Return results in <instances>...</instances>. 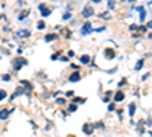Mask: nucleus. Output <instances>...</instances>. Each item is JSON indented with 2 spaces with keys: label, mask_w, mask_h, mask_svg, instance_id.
<instances>
[{
  "label": "nucleus",
  "mask_w": 152,
  "mask_h": 137,
  "mask_svg": "<svg viewBox=\"0 0 152 137\" xmlns=\"http://www.w3.org/2000/svg\"><path fill=\"white\" fill-rule=\"evenodd\" d=\"M28 64H29V61L26 60L24 56H15V58H12V61H11V67L14 72H20V70Z\"/></svg>",
  "instance_id": "nucleus-1"
},
{
  "label": "nucleus",
  "mask_w": 152,
  "mask_h": 137,
  "mask_svg": "<svg viewBox=\"0 0 152 137\" xmlns=\"http://www.w3.org/2000/svg\"><path fill=\"white\" fill-rule=\"evenodd\" d=\"M79 32H81V35H82V37H87V35L93 34V32H95V28H93V23H91L90 20H87L85 23H84V24L81 26V30H79Z\"/></svg>",
  "instance_id": "nucleus-2"
},
{
  "label": "nucleus",
  "mask_w": 152,
  "mask_h": 137,
  "mask_svg": "<svg viewBox=\"0 0 152 137\" xmlns=\"http://www.w3.org/2000/svg\"><path fill=\"white\" fill-rule=\"evenodd\" d=\"M96 14V11H95V8H93V5H85L82 8V11H81V17L82 19H90V17H93Z\"/></svg>",
  "instance_id": "nucleus-3"
},
{
  "label": "nucleus",
  "mask_w": 152,
  "mask_h": 137,
  "mask_svg": "<svg viewBox=\"0 0 152 137\" xmlns=\"http://www.w3.org/2000/svg\"><path fill=\"white\" fill-rule=\"evenodd\" d=\"M38 11L41 12L43 19H47V17L52 14V8H49V5H47V3H44V2L38 3Z\"/></svg>",
  "instance_id": "nucleus-4"
},
{
  "label": "nucleus",
  "mask_w": 152,
  "mask_h": 137,
  "mask_svg": "<svg viewBox=\"0 0 152 137\" xmlns=\"http://www.w3.org/2000/svg\"><path fill=\"white\" fill-rule=\"evenodd\" d=\"M28 37H30V30L21 28V29H19V30L15 32L14 40H23V38H28Z\"/></svg>",
  "instance_id": "nucleus-5"
},
{
  "label": "nucleus",
  "mask_w": 152,
  "mask_h": 137,
  "mask_svg": "<svg viewBox=\"0 0 152 137\" xmlns=\"http://www.w3.org/2000/svg\"><path fill=\"white\" fill-rule=\"evenodd\" d=\"M95 123H90V122H87V123H84L82 125V132L85 136H93V132H95Z\"/></svg>",
  "instance_id": "nucleus-6"
},
{
  "label": "nucleus",
  "mask_w": 152,
  "mask_h": 137,
  "mask_svg": "<svg viewBox=\"0 0 152 137\" xmlns=\"http://www.w3.org/2000/svg\"><path fill=\"white\" fill-rule=\"evenodd\" d=\"M24 95H28L26 93V90L21 85H19V87H15V91L11 95V98H9V101L12 102V101H15V98H19V96H24Z\"/></svg>",
  "instance_id": "nucleus-7"
},
{
  "label": "nucleus",
  "mask_w": 152,
  "mask_h": 137,
  "mask_svg": "<svg viewBox=\"0 0 152 137\" xmlns=\"http://www.w3.org/2000/svg\"><path fill=\"white\" fill-rule=\"evenodd\" d=\"M20 85L24 88V90H26V93H28V95H29L30 91L34 90V84L30 82V81H28V79H21V81H20Z\"/></svg>",
  "instance_id": "nucleus-8"
},
{
  "label": "nucleus",
  "mask_w": 152,
  "mask_h": 137,
  "mask_svg": "<svg viewBox=\"0 0 152 137\" xmlns=\"http://www.w3.org/2000/svg\"><path fill=\"white\" fill-rule=\"evenodd\" d=\"M125 101V91H122V90H117L114 93V98H113V102H116V104H120V102H123Z\"/></svg>",
  "instance_id": "nucleus-9"
},
{
  "label": "nucleus",
  "mask_w": 152,
  "mask_h": 137,
  "mask_svg": "<svg viewBox=\"0 0 152 137\" xmlns=\"http://www.w3.org/2000/svg\"><path fill=\"white\" fill-rule=\"evenodd\" d=\"M81 73H79V72H71L70 75H69V78H67V81H69V82H79V81H81Z\"/></svg>",
  "instance_id": "nucleus-10"
},
{
  "label": "nucleus",
  "mask_w": 152,
  "mask_h": 137,
  "mask_svg": "<svg viewBox=\"0 0 152 137\" xmlns=\"http://www.w3.org/2000/svg\"><path fill=\"white\" fill-rule=\"evenodd\" d=\"M79 63H81L82 66H90L91 64V56L88 55V54H84L79 56Z\"/></svg>",
  "instance_id": "nucleus-11"
},
{
  "label": "nucleus",
  "mask_w": 152,
  "mask_h": 137,
  "mask_svg": "<svg viewBox=\"0 0 152 137\" xmlns=\"http://www.w3.org/2000/svg\"><path fill=\"white\" fill-rule=\"evenodd\" d=\"M59 38V35H58L56 32H53V34H47V35H44V41L46 43H53V41H56V40Z\"/></svg>",
  "instance_id": "nucleus-12"
},
{
  "label": "nucleus",
  "mask_w": 152,
  "mask_h": 137,
  "mask_svg": "<svg viewBox=\"0 0 152 137\" xmlns=\"http://www.w3.org/2000/svg\"><path fill=\"white\" fill-rule=\"evenodd\" d=\"M137 113V104L134 102H129V105H128V114H129V117H134V114Z\"/></svg>",
  "instance_id": "nucleus-13"
},
{
  "label": "nucleus",
  "mask_w": 152,
  "mask_h": 137,
  "mask_svg": "<svg viewBox=\"0 0 152 137\" xmlns=\"http://www.w3.org/2000/svg\"><path fill=\"white\" fill-rule=\"evenodd\" d=\"M104 54H105V58H106V60H113V58H116V50L113 49V47L104 49Z\"/></svg>",
  "instance_id": "nucleus-14"
},
{
  "label": "nucleus",
  "mask_w": 152,
  "mask_h": 137,
  "mask_svg": "<svg viewBox=\"0 0 152 137\" xmlns=\"http://www.w3.org/2000/svg\"><path fill=\"white\" fill-rule=\"evenodd\" d=\"M111 98H114V95H113V91H105L104 96H102V102H105V104H111Z\"/></svg>",
  "instance_id": "nucleus-15"
},
{
  "label": "nucleus",
  "mask_w": 152,
  "mask_h": 137,
  "mask_svg": "<svg viewBox=\"0 0 152 137\" xmlns=\"http://www.w3.org/2000/svg\"><path fill=\"white\" fill-rule=\"evenodd\" d=\"M11 116V110L9 108H2L0 110V120H6Z\"/></svg>",
  "instance_id": "nucleus-16"
},
{
  "label": "nucleus",
  "mask_w": 152,
  "mask_h": 137,
  "mask_svg": "<svg viewBox=\"0 0 152 137\" xmlns=\"http://www.w3.org/2000/svg\"><path fill=\"white\" fill-rule=\"evenodd\" d=\"M145 58H140V60H138L137 61V64L135 66H134V72H140V70L143 69V66H145Z\"/></svg>",
  "instance_id": "nucleus-17"
},
{
  "label": "nucleus",
  "mask_w": 152,
  "mask_h": 137,
  "mask_svg": "<svg viewBox=\"0 0 152 137\" xmlns=\"http://www.w3.org/2000/svg\"><path fill=\"white\" fill-rule=\"evenodd\" d=\"M85 102H87V98H81V96H75V98L71 99V104H76V105L85 104Z\"/></svg>",
  "instance_id": "nucleus-18"
},
{
  "label": "nucleus",
  "mask_w": 152,
  "mask_h": 137,
  "mask_svg": "<svg viewBox=\"0 0 152 137\" xmlns=\"http://www.w3.org/2000/svg\"><path fill=\"white\" fill-rule=\"evenodd\" d=\"M29 14H30V11L29 9H26V11H21L20 14H19V17H17V19H19L20 21H23V20H26L29 17Z\"/></svg>",
  "instance_id": "nucleus-19"
},
{
  "label": "nucleus",
  "mask_w": 152,
  "mask_h": 137,
  "mask_svg": "<svg viewBox=\"0 0 152 137\" xmlns=\"http://www.w3.org/2000/svg\"><path fill=\"white\" fill-rule=\"evenodd\" d=\"M97 19H100V20H111V15H110L108 11H105V12H100V14H97Z\"/></svg>",
  "instance_id": "nucleus-20"
},
{
  "label": "nucleus",
  "mask_w": 152,
  "mask_h": 137,
  "mask_svg": "<svg viewBox=\"0 0 152 137\" xmlns=\"http://www.w3.org/2000/svg\"><path fill=\"white\" fill-rule=\"evenodd\" d=\"M46 21H44V20H38L37 21V29L38 30H44V29H46Z\"/></svg>",
  "instance_id": "nucleus-21"
},
{
  "label": "nucleus",
  "mask_w": 152,
  "mask_h": 137,
  "mask_svg": "<svg viewBox=\"0 0 152 137\" xmlns=\"http://www.w3.org/2000/svg\"><path fill=\"white\" fill-rule=\"evenodd\" d=\"M62 20L64 21H71L73 20V14H71V12H64V14H62Z\"/></svg>",
  "instance_id": "nucleus-22"
},
{
  "label": "nucleus",
  "mask_w": 152,
  "mask_h": 137,
  "mask_svg": "<svg viewBox=\"0 0 152 137\" xmlns=\"http://www.w3.org/2000/svg\"><path fill=\"white\" fill-rule=\"evenodd\" d=\"M6 98H8V91L5 88H0V102H3Z\"/></svg>",
  "instance_id": "nucleus-23"
},
{
  "label": "nucleus",
  "mask_w": 152,
  "mask_h": 137,
  "mask_svg": "<svg viewBox=\"0 0 152 137\" xmlns=\"http://www.w3.org/2000/svg\"><path fill=\"white\" fill-rule=\"evenodd\" d=\"M76 111H78V105L76 104H70L67 107V113H76Z\"/></svg>",
  "instance_id": "nucleus-24"
},
{
  "label": "nucleus",
  "mask_w": 152,
  "mask_h": 137,
  "mask_svg": "<svg viewBox=\"0 0 152 137\" xmlns=\"http://www.w3.org/2000/svg\"><path fill=\"white\" fill-rule=\"evenodd\" d=\"M55 104L59 105V107H64V105L67 104V101H65L64 98H58V99H55Z\"/></svg>",
  "instance_id": "nucleus-25"
},
{
  "label": "nucleus",
  "mask_w": 152,
  "mask_h": 137,
  "mask_svg": "<svg viewBox=\"0 0 152 137\" xmlns=\"http://www.w3.org/2000/svg\"><path fill=\"white\" fill-rule=\"evenodd\" d=\"M2 81H5V82H11L12 81V76L9 73H3L2 75Z\"/></svg>",
  "instance_id": "nucleus-26"
},
{
  "label": "nucleus",
  "mask_w": 152,
  "mask_h": 137,
  "mask_svg": "<svg viewBox=\"0 0 152 137\" xmlns=\"http://www.w3.org/2000/svg\"><path fill=\"white\" fill-rule=\"evenodd\" d=\"M138 28H140V24H137V23H131L128 26V29L131 30V32H135V30H138Z\"/></svg>",
  "instance_id": "nucleus-27"
},
{
  "label": "nucleus",
  "mask_w": 152,
  "mask_h": 137,
  "mask_svg": "<svg viewBox=\"0 0 152 137\" xmlns=\"http://www.w3.org/2000/svg\"><path fill=\"white\" fill-rule=\"evenodd\" d=\"M147 30H149V29H147V26H146V24H140V28H138V32H140V35L146 34Z\"/></svg>",
  "instance_id": "nucleus-28"
},
{
  "label": "nucleus",
  "mask_w": 152,
  "mask_h": 137,
  "mask_svg": "<svg viewBox=\"0 0 152 137\" xmlns=\"http://www.w3.org/2000/svg\"><path fill=\"white\" fill-rule=\"evenodd\" d=\"M61 55H62V50H58L56 54H53V55L50 56V60H52V61H56L58 58H61Z\"/></svg>",
  "instance_id": "nucleus-29"
},
{
  "label": "nucleus",
  "mask_w": 152,
  "mask_h": 137,
  "mask_svg": "<svg viewBox=\"0 0 152 137\" xmlns=\"http://www.w3.org/2000/svg\"><path fill=\"white\" fill-rule=\"evenodd\" d=\"M114 111H117V108H116V102L108 104V113H114Z\"/></svg>",
  "instance_id": "nucleus-30"
},
{
  "label": "nucleus",
  "mask_w": 152,
  "mask_h": 137,
  "mask_svg": "<svg viewBox=\"0 0 152 137\" xmlns=\"http://www.w3.org/2000/svg\"><path fill=\"white\" fill-rule=\"evenodd\" d=\"M95 128H99V130H105L106 126H105V123L102 122V120H99V122H96V123H95Z\"/></svg>",
  "instance_id": "nucleus-31"
},
{
  "label": "nucleus",
  "mask_w": 152,
  "mask_h": 137,
  "mask_svg": "<svg viewBox=\"0 0 152 137\" xmlns=\"http://www.w3.org/2000/svg\"><path fill=\"white\" fill-rule=\"evenodd\" d=\"M117 70H119V67L116 66V67H113L111 70H106V75H114V73H117Z\"/></svg>",
  "instance_id": "nucleus-32"
},
{
  "label": "nucleus",
  "mask_w": 152,
  "mask_h": 137,
  "mask_svg": "<svg viewBox=\"0 0 152 137\" xmlns=\"http://www.w3.org/2000/svg\"><path fill=\"white\" fill-rule=\"evenodd\" d=\"M106 8H108L110 11H113L114 8H116V3L114 2H106Z\"/></svg>",
  "instance_id": "nucleus-33"
},
{
  "label": "nucleus",
  "mask_w": 152,
  "mask_h": 137,
  "mask_svg": "<svg viewBox=\"0 0 152 137\" xmlns=\"http://www.w3.org/2000/svg\"><path fill=\"white\" fill-rule=\"evenodd\" d=\"M145 125H146V126H149V128L152 126V117H151V116H147V119L145 120Z\"/></svg>",
  "instance_id": "nucleus-34"
},
{
  "label": "nucleus",
  "mask_w": 152,
  "mask_h": 137,
  "mask_svg": "<svg viewBox=\"0 0 152 137\" xmlns=\"http://www.w3.org/2000/svg\"><path fill=\"white\" fill-rule=\"evenodd\" d=\"M70 29H73V28H76V26H78V20H76V19H73V20H71L70 21Z\"/></svg>",
  "instance_id": "nucleus-35"
},
{
  "label": "nucleus",
  "mask_w": 152,
  "mask_h": 137,
  "mask_svg": "<svg viewBox=\"0 0 152 137\" xmlns=\"http://www.w3.org/2000/svg\"><path fill=\"white\" fill-rule=\"evenodd\" d=\"M125 84H126V79H125V78L122 79V81H119V82H117V87H119V90H122V87L125 85Z\"/></svg>",
  "instance_id": "nucleus-36"
},
{
  "label": "nucleus",
  "mask_w": 152,
  "mask_h": 137,
  "mask_svg": "<svg viewBox=\"0 0 152 137\" xmlns=\"http://www.w3.org/2000/svg\"><path fill=\"white\" fill-rule=\"evenodd\" d=\"M65 98H75V91H73V90L65 91Z\"/></svg>",
  "instance_id": "nucleus-37"
},
{
  "label": "nucleus",
  "mask_w": 152,
  "mask_h": 137,
  "mask_svg": "<svg viewBox=\"0 0 152 137\" xmlns=\"http://www.w3.org/2000/svg\"><path fill=\"white\" fill-rule=\"evenodd\" d=\"M106 30V26H100V28H95V32H104Z\"/></svg>",
  "instance_id": "nucleus-38"
},
{
  "label": "nucleus",
  "mask_w": 152,
  "mask_h": 137,
  "mask_svg": "<svg viewBox=\"0 0 152 137\" xmlns=\"http://www.w3.org/2000/svg\"><path fill=\"white\" fill-rule=\"evenodd\" d=\"M149 78H151V72H146V73L141 76V81H146V79H149Z\"/></svg>",
  "instance_id": "nucleus-39"
},
{
  "label": "nucleus",
  "mask_w": 152,
  "mask_h": 137,
  "mask_svg": "<svg viewBox=\"0 0 152 137\" xmlns=\"http://www.w3.org/2000/svg\"><path fill=\"white\" fill-rule=\"evenodd\" d=\"M116 113H117V116H119V119H120V120H122V119H123V110H120V108H117V111H116Z\"/></svg>",
  "instance_id": "nucleus-40"
},
{
  "label": "nucleus",
  "mask_w": 152,
  "mask_h": 137,
  "mask_svg": "<svg viewBox=\"0 0 152 137\" xmlns=\"http://www.w3.org/2000/svg\"><path fill=\"white\" fill-rule=\"evenodd\" d=\"M70 67H71V70H75V72H79V66H78V64H73V63H71Z\"/></svg>",
  "instance_id": "nucleus-41"
},
{
  "label": "nucleus",
  "mask_w": 152,
  "mask_h": 137,
  "mask_svg": "<svg viewBox=\"0 0 152 137\" xmlns=\"http://www.w3.org/2000/svg\"><path fill=\"white\" fill-rule=\"evenodd\" d=\"M131 38H132V40H140V38H141V35H140V34H132V35H131Z\"/></svg>",
  "instance_id": "nucleus-42"
},
{
  "label": "nucleus",
  "mask_w": 152,
  "mask_h": 137,
  "mask_svg": "<svg viewBox=\"0 0 152 137\" xmlns=\"http://www.w3.org/2000/svg\"><path fill=\"white\" fill-rule=\"evenodd\" d=\"M146 26H147V29H149V30H152V19L146 21Z\"/></svg>",
  "instance_id": "nucleus-43"
},
{
  "label": "nucleus",
  "mask_w": 152,
  "mask_h": 137,
  "mask_svg": "<svg viewBox=\"0 0 152 137\" xmlns=\"http://www.w3.org/2000/svg\"><path fill=\"white\" fill-rule=\"evenodd\" d=\"M67 55H69V58H75V50H69V52H67Z\"/></svg>",
  "instance_id": "nucleus-44"
},
{
  "label": "nucleus",
  "mask_w": 152,
  "mask_h": 137,
  "mask_svg": "<svg viewBox=\"0 0 152 137\" xmlns=\"http://www.w3.org/2000/svg\"><path fill=\"white\" fill-rule=\"evenodd\" d=\"M17 5H19V8H23V6H26V2H23V0H19V3H17Z\"/></svg>",
  "instance_id": "nucleus-45"
},
{
  "label": "nucleus",
  "mask_w": 152,
  "mask_h": 137,
  "mask_svg": "<svg viewBox=\"0 0 152 137\" xmlns=\"http://www.w3.org/2000/svg\"><path fill=\"white\" fill-rule=\"evenodd\" d=\"M59 95H61V90H56L55 93L52 95V98H56V99H58V96H59Z\"/></svg>",
  "instance_id": "nucleus-46"
},
{
  "label": "nucleus",
  "mask_w": 152,
  "mask_h": 137,
  "mask_svg": "<svg viewBox=\"0 0 152 137\" xmlns=\"http://www.w3.org/2000/svg\"><path fill=\"white\" fill-rule=\"evenodd\" d=\"M17 54H19V56H21V54H23V47H19V49H17Z\"/></svg>",
  "instance_id": "nucleus-47"
},
{
  "label": "nucleus",
  "mask_w": 152,
  "mask_h": 137,
  "mask_svg": "<svg viewBox=\"0 0 152 137\" xmlns=\"http://www.w3.org/2000/svg\"><path fill=\"white\" fill-rule=\"evenodd\" d=\"M59 60H61V61H64V63H69V58H67V56H61Z\"/></svg>",
  "instance_id": "nucleus-48"
},
{
  "label": "nucleus",
  "mask_w": 152,
  "mask_h": 137,
  "mask_svg": "<svg viewBox=\"0 0 152 137\" xmlns=\"http://www.w3.org/2000/svg\"><path fill=\"white\" fill-rule=\"evenodd\" d=\"M0 20H6V15L5 14H0Z\"/></svg>",
  "instance_id": "nucleus-49"
},
{
  "label": "nucleus",
  "mask_w": 152,
  "mask_h": 137,
  "mask_svg": "<svg viewBox=\"0 0 152 137\" xmlns=\"http://www.w3.org/2000/svg\"><path fill=\"white\" fill-rule=\"evenodd\" d=\"M0 50H2V52H3V55H8V54H9V52H8L6 49H0Z\"/></svg>",
  "instance_id": "nucleus-50"
},
{
  "label": "nucleus",
  "mask_w": 152,
  "mask_h": 137,
  "mask_svg": "<svg viewBox=\"0 0 152 137\" xmlns=\"http://www.w3.org/2000/svg\"><path fill=\"white\" fill-rule=\"evenodd\" d=\"M0 60H2V55H0Z\"/></svg>",
  "instance_id": "nucleus-51"
},
{
  "label": "nucleus",
  "mask_w": 152,
  "mask_h": 137,
  "mask_svg": "<svg viewBox=\"0 0 152 137\" xmlns=\"http://www.w3.org/2000/svg\"><path fill=\"white\" fill-rule=\"evenodd\" d=\"M0 40H2V37H0Z\"/></svg>",
  "instance_id": "nucleus-52"
}]
</instances>
